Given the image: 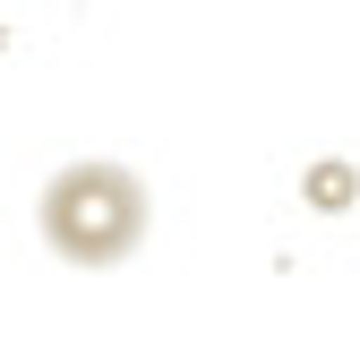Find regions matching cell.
Segmentation results:
<instances>
[{
	"label": "cell",
	"instance_id": "cell-1",
	"mask_svg": "<svg viewBox=\"0 0 360 344\" xmlns=\"http://www.w3.org/2000/svg\"><path fill=\"white\" fill-rule=\"evenodd\" d=\"M34 224H43V250L69 258V267H120V258L146 241L155 198H146V181H138L129 164L77 155V164H60L52 181H43Z\"/></svg>",
	"mask_w": 360,
	"mask_h": 344
},
{
	"label": "cell",
	"instance_id": "cell-2",
	"mask_svg": "<svg viewBox=\"0 0 360 344\" xmlns=\"http://www.w3.org/2000/svg\"><path fill=\"white\" fill-rule=\"evenodd\" d=\"M343 181H352L343 164H318V181H309V190H318V207H326V215H335V198H343Z\"/></svg>",
	"mask_w": 360,
	"mask_h": 344
}]
</instances>
